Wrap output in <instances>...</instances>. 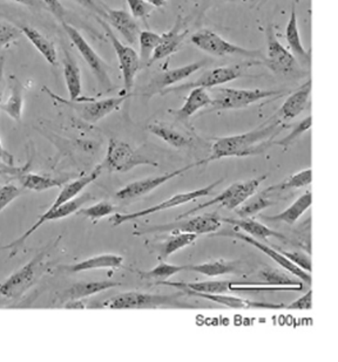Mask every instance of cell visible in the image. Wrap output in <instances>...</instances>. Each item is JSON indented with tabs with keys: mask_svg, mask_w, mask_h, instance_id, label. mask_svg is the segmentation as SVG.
Wrapping results in <instances>:
<instances>
[{
	"mask_svg": "<svg viewBox=\"0 0 338 362\" xmlns=\"http://www.w3.org/2000/svg\"><path fill=\"white\" fill-rule=\"evenodd\" d=\"M191 44L196 46L198 49L205 52L207 54L225 58V57H241V58L257 60L262 59V52L260 49H248L239 45L232 44L225 40L221 35L216 32L205 28L195 32L191 35Z\"/></svg>",
	"mask_w": 338,
	"mask_h": 362,
	"instance_id": "3",
	"label": "cell"
},
{
	"mask_svg": "<svg viewBox=\"0 0 338 362\" xmlns=\"http://www.w3.org/2000/svg\"><path fill=\"white\" fill-rule=\"evenodd\" d=\"M0 162L7 164V165H13L14 164V156L11 154L10 151H7L4 148L3 142L0 140Z\"/></svg>",
	"mask_w": 338,
	"mask_h": 362,
	"instance_id": "53",
	"label": "cell"
},
{
	"mask_svg": "<svg viewBox=\"0 0 338 362\" xmlns=\"http://www.w3.org/2000/svg\"><path fill=\"white\" fill-rule=\"evenodd\" d=\"M278 252L282 253L286 258L293 262L295 265H298L302 270L305 271L308 274L311 272V259L310 257L302 252H288V251H283V250L275 247Z\"/></svg>",
	"mask_w": 338,
	"mask_h": 362,
	"instance_id": "45",
	"label": "cell"
},
{
	"mask_svg": "<svg viewBox=\"0 0 338 362\" xmlns=\"http://www.w3.org/2000/svg\"><path fill=\"white\" fill-rule=\"evenodd\" d=\"M25 88L17 76H10V96L6 103H1L0 110L5 112L12 120L21 122L24 110Z\"/></svg>",
	"mask_w": 338,
	"mask_h": 362,
	"instance_id": "25",
	"label": "cell"
},
{
	"mask_svg": "<svg viewBox=\"0 0 338 362\" xmlns=\"http://www.w3.org/2000/svg\"><path fill=\"white\" fill-rule=\"evenodd\" d=\"M66 308H77V310H82L85 308V304L82 299H78V300H69L67 304L65 305Z\"/></svg>",
	"mask_w": 338,
	"mask_h": 362,
	"instance_id": "54",
	"label": "cell"
},
{
	"mask_svg": "<svg viewBox=\"0 0 338 362\" xmlns=\"http://www.w3.org/2000/svg\"><path fill=\"white\" fill-rule=\"evenodd\" d=\"M45 256L46 250L38 253L37 256L30 260L25 267L7 278L6 281L0 285V296L9 299L21 297L25 291H28L33 285L41 274V265Z\"/></svg>",
	"mask_w": 338,
	"mask_h": 362,
	"instance_id": "11",
	"label": "cell"
},
{
	"mask_svg": "<svg viewBox=\"0 0 338 362\" xmlns=\"http://www.w3.org/2000/svg\"><path fill=\"white\" fill-rule=\"evenodd\" d=\"M221 182H222V178H220L219 181L213 182L212 185H207L205 188L193 190V192L176 194V195L169 197L167 201L153 205L150 208L144 209V210H140V211L127 214V215L116 214V215L113 216V226H119L123 224V223L130 222V221H133V219L140 218V217H144V216L153 215V214H157V212L164 211V210H168V209L174 208V206H179V205L186 204V203H189V202L195 201V199H200V197L208 196Z\"/></svg>",
	"mask_w": 338,
	"mask_h": 362,
	"instance_id": "12",
	"label": "cell"
},
{
	"mask_svg": "<svg viewBox=\"0 0 338 362\" xmlns=\"http://www.w3.org/2000/svg\"><path fill=\"white\" fill-rule=\"evenodd\" d=\"M198 238V235L195 233H176L173 236L169 237L166 242L162 243L161 245L160 257L162 259H166L171 257L173 253L179 250L184 249L186 246H189Z\"/></svg>",
	"mask_w": 338,
	"mask_h": 362,
	"instance_id": "34",
	"label": "cell"
},
{
	"mask_svg": "<svg viewBox=\"0 0 338 362\" xmlns=\"http://www.w3.org/2000/svg\"><path fill=\"white\" fill-rule=\"evenodd\" d=\"M114 211H116V208L113 206V204H111L108 202L103 201L96 203L93 206H89V208H80L75 214L84 216V217L91 219L93 222H96V221H99V219L103 218L106 216L112 215Z\"/></svg>",
	"mask_w": 338,
	"mask_h": 362,
	"instance_id": "41",
	"label": "cell"
},
{
	"mask_svg": "<svg viewBox=\"0 0 338 362\" xmlns=\"http://www.w3.org/2000/svg\"><path fill=\"white\" fill-rule=\"evenodd\" d=\"M311 202H312V195L310 192H307L281 214L275 216H261V218L269 222H283L287 223L288 226H293L300 216L310 208Z\"/></svg>",
	"mask_w": 338,
	"mask_h": 362,
	"instance_id": "28",
	"label": "cell"
},
{
	"mask_svg": "<svg viewBox=\"0 0 338 362\" xmlns=\"http://www.w3.org/2000/svg\"><path fill=\"white\" fill-rule=\"evenodd\" d=\"M46 6V10L50 11L60 23L66 21V16H67V11L65 7L60 3V0H41Z\"/></svg>",
	"mask_w": 338,
	"mask_h": 362,
	"instance_id": "47",
	"label": "cell"
},
{
	"mask_svg": "<svg viewBox=\"0 0 338 362\" xmlns=\"http://www.w3.org/2000/svg\"><path fill=\"white\" fill-rule=\"evenodd\" d=\"M252 64H241V65L234 66H222V67H215V69H208L202 74L198 80L189 82L186 85L180 86V87H173V88H167L161 93L162 95L168 94V93L181 92V90H187V89L193 88H205L210 89L218 86L228 83V82L237 80L243 74H246V71Z\"/></svg>",
	"mask_w": 338,
	"mask_h": 362,
	"instance_id": "13",
	"label": "cell"
},
{
	"mask_svg": "<svg viewBox=\"0 0 338 362\" xmlns=\"http://www.w3.org/2000/svg\"><path fill=\"white\" fill-rule=\"evenodd\" d=\"M123 263V258L116 255H103L82 260L80 263L73 264L64 267L69 274H77L82 271L98 270V269H119Z\"/></svg>",
	"mask_w": 338,
	"mask_h": 362,
	"instance_id": "30",
	"label": "cell"
},
{
	"mask_svg": "<svg viewBox=\"0 0 338 362\" xmlns=\"http://www.w3.org/2000/svg\"><path fill=\"white\" fill-rule=\"evenodd\" d=\"M62 25L65 30L66 35H69L72 44L74 45L82 59L85 60L86 64L92 71L93 76H96L98 83L107 92L112 90L114 86L111 80L110 67L106 62H103L101 57L93 49L92 46L87 42V40L82 37L81 33L77 28H73L72 25H69L67 21H64Z\"/></svg>",
	"mask_w": 338,
	"mask_h": 362,
	"instance_id": "6",
	"label": "cell"
},
{
	"mask_svg": "<svg viewBox=\"0 0 338 362\" xmlns=\"http://www.w3.org/2000/svg\"><path fill=\"white\" fill-rule=\"evenodd\" d=\"M21 31L23 35L28 38L38 52L44 57L45 60L52 66L58 65V53L55 49V46L50 39L46 38L40 31H38L37 28L28 26V25H21Z\"/></svg>",
	"mask_w": 338,
	"mask_h": 362,
	"instance_id": "24",
	"label": "cell"
},
{
	"mask_svg": "<svg viewBox=\"0 0 338 362\" xmlns=\"http://www.w3.org/2000/svg\"><path fill=\"white\" fill-rule=\"evenodd\" d=\"M62 69L69 99L71 101H78L81 98L82 93L81 72L79 69L78 62L73 58L72 53L66 47L64 48Z\"/></svg>",
	"mask_w": 338,
	"mask_h": 362,
	"instance_id": "23",
	"label": "cell"
},
{
	"mask_svg": "<svg viewBox=\"0 0 338 362\" xmlns=\"http://www.w3.org/2000/svg\"><path fill=\"white\" fill-rule=\"evenodd\" d=\"M21 195V190L13 185H4L0 188V212Z\"/></svg>",
	"mask_w": 338,
	"mask_h": 362,
	"instance_id": "46",
	"label": "cell"
},
{
	"mask_svg": "<svg viewBox=\"0 0 338 362\" xmlns=\"http://www.w3.org/2000/svg\"><path fill=\"white\" fill-rule=\"evenodd\" d=\"M103 21H106L111 28H116L128 44L132 46L137 44L141 32L140 26L130 12H127L126 10H113L106 7V17Z\"/></svg>",
	"mask_w": 338,
	"mask_h": 362,
	"instance_id": "20",
	"label": "cell"
},
{
	"mask_svg": "<svg viewBox=\"0 0 338 362\" xmlns=\"http://www.w3.org/2000/svg\"><path fill=\"white\" fill-rule=\"evenodd\" d=\"M74 3L79 4L80 6L85 7L86 10L91 11L96 14V17L105 19L106 17V7L103 4L98 3L96 0H72Z\"/></svg>",
	"mask_w": 338,
	"mask_h": 362,
	"instance_id": "48",
	"label": "cell"
},
{
	"mask_svg": "<svg viewBox=\"0 0 338 362\" xmlns=\"http://www.w3.org/2000/svg\"><path fill=\"white\" fill-rule=\"evenodd\" d=\"M91 199H92V197H91L89 194H84V195L79 196V197H74V199H71V201L66 202V203L60 205V206H58L57 209L47 210V211L45 212L44 215H41L40 217H39L38 222L35 223V226H32L31 229H28V231H26L23 236L19 237L17 240H14V242L11 243L9 245L0 247V250L16 249L18 246L23 245V244L26 242V240L30 238V237L33 235V233H35L43 224H45L46 222H50V221L65 218L67 216L75 214V212L78 211L79 209L81 208L82 205L91 201Z\"/></svg>",
	"mask_w": 338,
	"mask_h": 362,
	"instance_id": "16",
	"label": "cell"
},
{
	"mask_svg": "<svg viewBox=\"0 0 338 362\" xmlns=\"http://www.w3.org/2000/svg\"><path fill=\"white\" fill-rule=\"evenodd\" d=\"M312 291H308L307 293H304L302 297L298 298V300L288 305L287 308L289 310H302V311H309L312 306Z\"/></svg>",
	"mask_w": 338,
	"mask_h": 362,
	"instance_id": "49",
	"label": "cell"
},
{
	"mask_svg": "<svg viewBox=\"0 0 338 362\" xmlns=\"http://www.w3.org/2000/svg\"><path fill=\"white\" fill-rule=\"evenodd\" d=\"M101 165L111 173H126L139 165H157V163L137 153L126 142L112 139L107 148L106 158Z\"/></svg>",
	"mask_w": 338,
	"mask_h": 362,
	"instance_id": "10",
	"label": "cell"
},
{
	"mask_svg": "<svg viewBox=\"0 0 338 362\" xmlns=\"http://www.w3.org/2000/svg\"><path fill=\"white\" fill-rule=\"evenodd\" d=\"M186 294H191L195 297L207 299V300L214 301L216 304H221L223 306L230 308H250V301L244 300L241 298L230 297V296H225L222 293H196L191 291L181 290Z\"/></svg>",
	"mask_w": 338,
	"mask_h": 362,
	"instance_id": "38",
	"label": "cell"
},
{
	"mask_svg": "<svg viewBox=\"0 0 338 362\" xmlns=\"http://www.w3.org/2000/svg\"><path fill=\"white\" fill-rule=\"evenodd\" d=\"M21 35L23 33L21 28L17 26H13L9 23H0V49L13 44L14 41L21 38Z\"/></svg>",
	"mask_w": 338,
	"mask_h": 362,
	"instance_id": "44",
	"label": "cell"
},
{
	"mask_svg": "<svg viewBox=\"0 0 338 362\" xmlns=\"http://www.w3.org/2000/svg\"><path fill=\"white\" fill-rule=\"evenodd\" d=\"M311 79L308 80L304 85L300 86L298 90H295L277 110L274 117H277L282 122H289L295 117H298L302 112L307 110L310 103Z\"/></svg>",
	"mask_w": 338,
	"mask_h": 362,
	"instance_id": "21",
	"label": "cell"
},
{
	"mask_svg": "<svg viewBox=\"0 0 338 362\" xmlns=\"http://www.w3.org/2000/svg\"><path fill=\"white\" fill-rule=\"evenodd\" d=\"M287 127L286 123L273 117L262 126L257 127L248 133L234 136L218 137L213 144L210 155L202 164L221 160L223 158H243L262 154L274 144L273 140Z\"/></svg>",
	"mask_w": 338,
	"mask_h": 362,
	"instance_id": "1",
	"label": "cell"
},
{
	"mask_svg": "<svg viewBox=\"0 0 338 362\" xmlns=\"http://www.w3.org/2000/svg\"><path fill=\"white\" fill-rule=\"evenodd\" d=\"M221 222L228 223L230 226H236L240 229L244 230L247 233L252 235V237L257 238V240H266L269 237H275L277 240H287V237L282 235V233L274 231L273 229H270L268 226H263L261 223L254 221L250 217L247 218H222L220 217Z\"/></svg>",
	"mask_w": 338,
	"mask_h": 362,
	"instance_id": "27",
	"label": "cell"
},
{
	"mask_svg": "<svg viewBox=\"0 0 338 362\" xmlns=\"http://www.w3.org/2000/svg\"><path fill=\"white\" fill-rule=\"evenodd\" d=\"M298 0H294V3H298Z\"/></svg>",
	"mask_w": 338,
	"mask_h": 362,
	"instance_id": "56",
	"label": "cell"
},
{
	"mask_svg": "<svg viewBox=\"0 0 338 362\" xmlns=\"http://www.w3.org/2000/svg\"><path fill=\"white\" fill-rule=\"evenodd\" d=\"M25 168H17L14 165H7V164L0 162V175H12V176H21L24 174Z\"/></svg>",
	"mask_w": 338,
	"mask_h": 362,
	"instance_id": "50",
	"label": "cell"
},
{
	"mask_svg": "<svg viewBox=\"0 0 338 362\" xmlns=\"http://www.w3.org/2000/svg\"><path fill=\"white\" fill-rule=\"evenodd\" d=\"M232 281H202V283H171V281H157L159 285L178 287L179 291L186 290L196 293H225L230 291Z\"/></svg>",
	"mask_w": 338,
	"mask_h": 362,
	"instance_id": "31",
	"label": "cell"
},
{
	"mask_svg": "<svg viewBox=\"0 0 338 362\" xmlns=\"http://www.w3.org/2000/svg\"><path fill=\"white\" fill-rule=\"evenodd\" d=\"M185 292L175 294H152L141 293V292H127L113 297L105 308L112 310H142V308H191V305L184 304L180 298Z\"/></svg>",
	"mask_w": 338,
	"mask_h": 362,
	"instance_id": "2",
	"label": "cell"
},
{
	"mask_svg": "<svg viewBox=\"0 0 338 362\" xmlns=\"http://www.w3.org/2000/svg\"><path fill=\"white\" fill-rule=\"evenodd\" d=\"M201 164V161L195 162V163L189 164V165L168 173V174L161 175V176H157V177L145 178V180L130 183V185H127L126 187H123L121 190L116 192V199H121V201H128V199L142 197V196L147 195L150 192L164 185L166 182L171 181V178L180 176L186 171L191 170L193 168L198 167Z\"/></svg>",
	"mask_w": 338,
	"mask_h": 362,
	"instance_id": "15",
	"label": "cell"
},
{
	"mask_svg": "<svg viewBox=\"0 0 338 362\" xmlns=\"http://www.w3.org/2000/svg\"><path fill=\"white\" fill-rule=\"evenodd\" d=\"M148 132L155 136L164 140L166 144H171L175 148L189 147L191 144V139H188L184 134L175 130L171 127L166 126L162 123H153L148 126Z\"/></svg>",
	"mask_w": 338,
	"mask_h": 362,
	"instance_id": "32",
	"label": "cell"
},
{
	"mask_svg": "<svg viewBox=\"0 0 338 362\" xmlns=\"http://www.w3.org/2000/svg\"><path fill=\"white\" fill-rule=\"evenodd\" d=\"M286 39H287L288 46H289V51L298 60L300 67L309 69L311 64L310 51H307L300 41L296 3L293 4V6H291V18H289L287 28H286Z\"/></svg>",
	"mask_w": 338,
	"mask_h": 362,
	"instance_id": "22",
	"label": "cell"
},
{
	"mask_svg": "<svg viewBox=\"0 0 338 362\" xmlns=\"http://www.w3.org/2000/svg\"><path fill=\"white\" fill-rule=\"evenodd\" d=\"M44 89L53 99L58 100L60 103L72 107L73 110L79 114V117L89 123H96L103 120V117H106L113 112L119 110L120 106L130 96V94L125 93L123 95L114 96V98H108V99H85V103H82V101H69V100L62 99V98L55 95V93H52L46 87Z\"/></svg>",
	"mask_w": 338,
	"mask_h": 362,
	"instance_id": "8",
	"label": "cell"
},
{
	"mask_svg": "<svg viewBox=\"0 0 338 362\" xmlns=\"http://www.w3.org/2000/svg\"><path fill=\"white\" fill-rule=\"evenodd\" d=\"M98 21L106 32L107 38L110 39L111 44H112L113 48L116 51V58L119 62L120 71L123 73L125 93L130 94V90L133 88L137 72L141 69L140 57L133 47L126 46L119 39L116 38L112 28L107 24L106 21L99 17H98Z\"/></svg>",
	"mask_w": 338,
	"mask_h": 362,
	"instance_id": "9",
	"label": "cell"
},
{
	"mask_svg": "<svg viewBox=\"0 0 338 362\" xmlns=\"http://www.w3.org/2000/svg\"><path fill=\"white\" fill-rule=\"evenodd\" d=\"M4 71H5V58L1 57L0 58V106L3 103L4 92H5V87H6V80L4 76Z\"/></svg>",
	"mask_w": 338,
	"mask_h": 362,
	"instance_id": "51",
	"label": "cell"
},
{
	"mask_svg": "<svg viewBox=\"0 0 338 362\" xmlns=\"http://www.w3.org/2000/svg\"><path fill=\"white\" fill-rule=\"evenodd\" d=\"M188 35V30L184 26V21L181 17H178L175 21L174 26L168 32H164V35H160V41L157 44L155 51H154L152 58H150L148 66L154 62L162 60L164 58H169L171 55L174 54L181 47L182 42L185 40L186 35Z\"/></svg>",
	"mask_w": 338,
	"mask_h": 362,
	"instance_id": "19",
	"label": "cell"
},
{
	"mask_svg": "<svg viewBox=\"0 0 338 362\" xmlns=\"http://www.w3.org/2000/svg\"><path fill=\"white\" fill-rule=\"evenodd\" d=\"M221 228V221L219 216L203 215L189 219H178L176 222L162 224V226H153L147 230H142L135 235H144L150 233H187L195 235H203V233H215L216 230Z\"/></svg>",
	"mask_w": 338,
	"mask_h": 362,
	"instance_id": "14",
	"label": "cell"
},
{
	"mask_svg": "<svg viewBox=\"0 0 338 362\" xmlns=\"http://www.w3.org/2000/svg\"><path fill=\"white\" fill-rule=\"evenodd\" d=\"M186 271H191L196 274H205L208 277H218L223 274H232L234 267L232 264L218 260L212 263L200 264V265H186Z\"/></svg>",
	"mask_w": 338,
	"mask_h": 362,
	"instance_id": "37",
	"label": "cell"
},
{
	"mask_svg": "<svg viewBox=\"0 0 338 362\" xmlns=\"http://www.w3.org/2000/svg\"><path fill=\"white\" fill-rule=\"evenodd\" d=\"M239 210H236V214L241 218H247V217L257 215L264 209L269 208L270 205L274 204V202L268 199L262 192L261 195L254 196L252 199L249 197L247 201L243 202Z\"/></svg>",
	"mask_w": 338,
	"mask_h": 362,
	"instance_id": "39",
	"label": "cell"
},
{
	"mask_svg": "<svg viewBox=\"0 0 338 362\" xmlns=\"http://www.w3.org/2000/svg\"><path fill=\"white\" fill-rule=\"evenodd\" d=\"M311 176H312L311 169H305V170L300 171L298 174L293 175L288 180L282 182V183L269 187V188L266 189L263 192V194L266 195V194H270V192L274 194V192H284V190H289V189H298L302 188V187H307L312 181Z\"/></svg>",
	"mask_w": 338,
	"mask_h": 362,
	"instance_id": "35",
	"label": "cell"
},
{
	"mask_svg": "<svg viewBox=\"0 0 338 362\" xmlns=\"http://www.w3.org/2000/svg\"><path fill=\"white\" fill-rule=\"evenodd\" d=\"M154 7H164L167 5V0H147Z\"/></svg>",
	"mask_w": 338,
	"mask_h": 362,
	"instance_id": "55",
	"label": "cell"
},
{
	"mask_svg": "<svg viewBox=\"0 0 338 362\" xmlns=\"http://www.w3.org/2000/svg\"><path fill=\"white\" fill-rule=\"evenodd\" d=\"M213 89L212 103L209 105L207 112L214 110H241L259 103L261 100L270 96L281 94L277 90H266V89H237V88H210Z\"/></svg>",
	"mask_w": 338,
	"mask_h": 362,
	"instance_id": "4",
	"label": "cell"
},
{
	"mask_svg": "<svg viewBox=\"0 0 338 362\" xmlns=\"http://www.w3.org/2000/svg\"><path fill=\"white\" fill-rule=\"evenodd\" d=\"M205 65V60L202 62H191L188 65L181 66L178 69H168L166 72L160 73L154 76L152 81L148 83L147 87L145 88L144 95L147 98H152L155 94L162 93L167 88H171V86L184 81L189 76H193L194 73L198 72Z\"/></svg>",
	"mask_w": 338,
	"mask_h": 362,
	"instance_id": "17",
	"label": "cell"
},
{
	"mask_svg": "<svg viewBox=\"0 0 338 362\" xmlns=\"http://www.w3.org/2000/svg\"><path fill=\"white\" fill-rule=\"evenodd\" d=\"M130 7V14L135 19L141 21H147L150 14L153 13L155 7L152 4L148 3L147 0H126Z\"/></svg>",
	"mask_w": 338,
	"mask_h": 362,
	"instance_id": "43",
	"label": "cell"
},
{
	"mask_svg": "<svg viewBox=\"0 0 338 362\" xmlns=\"http://www.w3.org/2000/svg\"><path fill=\"white\" fill-rule=\"evenodd\" d=\"M159 41H160V35H157L155 32L150 31V30L140 32L137 42L140 46L139 57H140L141 66H148Z\"/></svg>",
	"mask_w": 338,
	"mask_h": 362,
	"instance_id": "36",
	"label": "cell"
},
{
	"mask_svg": "<svg viewBox=\"0 0 338 362\" xmlns=\"http://www.w3.org/2000/svg\"><path fill=\"white\" fill-rule=\"evenodd\" d=\"M311 124H312V117H308L304 119L302 122L298 123V126L295 127L293 132H291L289 135L282 139V140L278 141V142H275L274 144H277V146H282V147L286 148L287 149L291 144H294L296 141L300 139L302 135H303L305 132L310 129Z\"/></svg>",
	"mask_w": 338,
	"mask_h": 362,
	"instance_id": "42",
	"label": "cell"
},
{
	"mask_svg": "<svg viewBox=\"0 0 338 362\" xmlns=\"http://www.w3.org/2000/svg\"><path fill=\"white\" fill-rule=\"evenodd\" d=\"M64 180L59 178L48 177L38 174H23L21 175V183L23 187L32 192H46L52 188H58L64 185Z\"/></svg>",
	"mask_w": 338,
	"mask_h": 362,
	"instance_id": "33",
	"label": "cell"
},
{
	"mask_svg": "<svg viewBox=\"0 0 338 362\" xmlns=\"http://www.w3.org/2000/svg\"><path fill=\"white\" fill-rule=\"evenodd\" d=\"M266 176H261V177L252 178L248 181L236 182L234 185H230L229 188L225 189L222 194L216 196L215 199H210V201L205 202L203 204L198 205L196 208L191 209L186 214H182L179 216L178 219L186 218L188 216L193 215L195 212L203 210V209L212 206V205L220 204L227 210H236L237 206L242 204L243 202L252 197V196L257 192V189L260 187Z\"/></svg>",
	"mask_w": 338,
	"mask_h": 362,
	"instance_id": "7",
	"label": "cell"
},
{
	"mask_svg": "<svg viewBox=\"0 0 338 362\" xmlns=\"http://www.w3.org/2000/svg\"><path fill=\"white\" fill-rule=\"evenodd\" d=\"M212 103L210 93L207 92L205 88H193L189 92V95L186 99V103L180 110L175 112V115L180 120H187L189 117H193L194 114L198 113V110H203L209 107Z\"/></svg>",
	"mask_w": 338,
	"mask_h": 362,
	"instance_id": "29",
	"label": "cell"
},
{
	"mask_svg": "<svg viewBox=\"0 0 338 362\" xmlns=\"http://www.w3.org/2000/svg\"><path fill=\"white\" fill-rule=\"evenodd\" d=\"M218 236L234 237V238H237V240H243V242L248 243L250 245L255 246L257 249L261 250L264 255H266L269 258H271L274 262H276L278 265L284 267V269L289 271L291 274H295L296 277L300 278V281H303V283L310 285V274H308L305 271L302 270L300 267H298V265H295L293 262H291L288 258H286L282 253L278 252L275 247H270V246L266 245V244H263V243H261L260 240H257V238L248 236V235H244V233H237V231H234V233H219Z\"/></svg>",
	"mask_w": 338,
	"mask_h": 362,
	"instance_id": "18",
	"label": "cell"
},
{
	"mask_svg": "<svg viewBox=\"0 0 338 362\" xmlns=\"http://www.w3.org/2000/svg\"><path fill=\"white\" fill-rule=\"evenodd\" d=\"M266 57L263 59V62L266 67L277 76H302V67L291 52L281 44L271 23L266 26Z\"/></svg>",
	"mask_w": 338,
	"mask_h": 362,
	"instance_id": "5",
	"label": "cell"
},
{
	"mask_svg": "<svg viewBox=\"0 0 338 362\" xmlns=\"http://www.w3.org/2000/svg\"><path fill=\"white\" fill-rule=\"evenodd\" d=\"M11 1L21 4L24 6L31 7V8H37V10H46V6L41 0H11Z\"/></svg>",
	"mask_w": 338,
	"mask_h": 362,
	"instance_id": "52",
	"label": "cell"
},
{
	"mask_svg": "<svg viewBox=\"0 0 338 362\" xmlns=\"http://www.w3.org/2000/svg\"><path fill=\"white\" fill-rule=\"evenodd\" d=\"M120 285L121 283H118V281H82V283L74 284L69 288L65 290L62 298L66 301L78 300V299L91 297L93 294L100 293L103 291L114 288Z\"/></svg>",
	"mask_w": 338,
	"mask_h": 362,
	"instance_id": "26",
	"label": "cell"
},
{
	"mask_svg": "<svg viewBox=\"0 0 338 362\" xmlns=\"http://www.w3.org/2000/svg\"><path fill=\"white\" fill-rule=\"evenodd\" d=\"M182 271H186V265L179 267V265H171V264L160 263L157 267H154L153 270L142 272L140 276L142 278L162 281L173 277L176 274H180Z\"/></svg>",
	"mask_w": 338,
	"mask_h": 362,
	"instance_id": "40",
	"label": "cell"
}]
</instances>
